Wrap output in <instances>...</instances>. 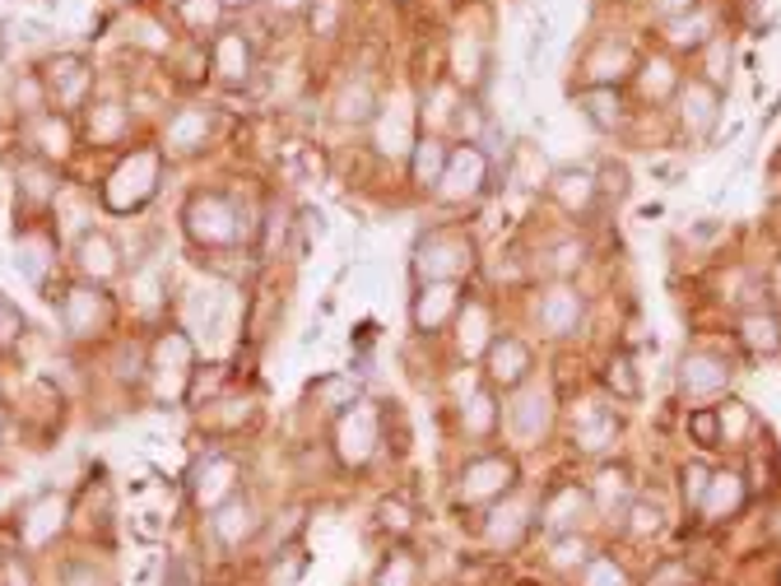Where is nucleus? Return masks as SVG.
I'll use <instances>...</instances> for the list:
<instances>
[{
    "instance_id": "obj_12",
    "label": "nucleus",
    "mask_w": 781,
    "mask_h": 586,
    "mask_svg": "<svg viewBox=\"0 0 781 586\" xmlns=\"http://www.w3.org/2000/svg\"><path fill=\"white\" fill-rule=\"evenodd\" d=\"M186 229L200 237V243H233L237 223H233V205L223 196H196L186 210Z\"/></svg>"
},
{
    "instance_id": "obj_7",
    "label": "nucleus",
    "mask_w": 781,
    "mask_h": 586,
    "mask_svg": "<svg viewBox=\"0 0 781 586\" xmlns=\"http://www.w3.org/2000/svg\"><path fill=\"white\" fill-rule=\"evenodd\" d=\"M154 178H159V154L154 149H135L126 163L112 172V186H108V205L112 210H135L154 196Z\"/></svg>"
},
{
    "instance_id": "obj_49",
    "label": "nucleus",
    "mask_w": 781,
    "mask_h": 586,
    "mask_svg": "<svg viewBox=\"0 0 781 586\" xmlns=\"http://www.w3.org/2000/svg\"><path fill=\"white\" fill-rule=\"evenodd\" d=\"M553 256H559V261H553V270H559V274H568L572 266H582L586 247H582V243H563V247H553Z\"/></svg>"
},
{
    "instance_id": "obj_21",
    "label": "nucleus",
    "mask_w": 781,
    "mask_h": 586,
    "mask_svg": "<svg viewBox=\"0 0 781 586\" xmlns=\"http://www.w3.org/2000/svg\"><path fill=\"white\" fill-rule=\"evenodd\" d=\"M586 508H591V493L577 489V485H559L545 498V526L553 530V536H568V530L582 526Z\"/></svg>"
},
{
    "instance_id": "obj_27",
    "label": "nucleus",
    "mask_w": 781,
    "mask_h": 586,
    "mask_svg": "<svg viewBox=\"0 0 781 586\" xmlns=\"http://www.w3.org/2000/svg\"><path fill=\"white\" fill-rule=\"evenodd\" d=\"M717 42V24H711V14L703 10H688L680 14V20H670V47H680V51H703Z\"/></svg>"
},
{
    "instance_id": "obj_52",
    "label": "nucleus",
    "mask_w": 781,
    "mask_h": 586,
    "mask_svg": "<svg viewBox=\"0 0 781 586\" xmlns=\"http://www.w3.org/2000/svg\"><path fill=\"white\" fill-rule=\"evenodd\" d=\"M270 5L280 10V14H298V10H307V5H312V0H270Z\"/></svg>"
},
{
    "instance_id": "obj_37",
    "label": "nucleus",
    "mask_w": 781,
    "mask_h": 586,
    "mask_svg": "<svg viewBox=\"0 0 781 586\" xmlns=\"http://www.w3.org/2000/svg\"><path fill=\"white\" fill-rule=\"evenodd\" d=\"M80 266L89 270V274H98V280H108V274L117 270L108 237H84V243H80Z\"/></svg>"
},
{
    "instance_id": "obj_43",
    "label": "nucleus",
    "mask_w": 781,
    "mask_h": 586,
    "mask_svg": "<svg viewBox=\"0 0 781 586\" xmlns=\"http://www.w3.org/2000/svg\"><path fill=\"white\" fill-rule=\"evenodd\" d=\"M42 154H71V122L65 117H38Z\"/></svg>"
},
{
    "instance_id": "obj_50",
    "label": "nucleus",
    "mask_w": 781,
    "mask_h": 586,
    "mask_svg": "<svg viewBox=\"0 0 781 586\" xmlns=\"http://www.w3.org/2000/svg\"><path fill=\"white\" fill-rule=\"evenodd\" d=\"M20 331H24V317L14 313V307H10L5 298H0V340H14Z\"/></svg>"
},
{
    "instance_id": "obj_18",
    "label": "nucleus",
    "mask_w": 781,
    "mask_h": 586,
    "mask_svg": "<svg viewBox=\"0 0 781 586\" xmlns=\"http://www.w3.org/2000/svg\"><path fill=\"white\" fill-rule=\"evenodd\" d=\"M89 71H84V61L80 57H57L42 71V84H47V94L61 102V108H80L84 94H89Z\"/></svg>"
},
{
    "instance_id": "obj_19",
    "label": "nucleus",
    "mask_w": 781,
    "mask_h": 586,
    "mask_svg": "<svg viewBox=\"0 0 781 586\" xmlns=\"http://www.w3.org/2000/svg\"><path fill=\"white\" fill-rule=\"evenodd\" d=\"M744 475L740 471H711V485H707V493H703V503H698V512H703V522H725V516H735L740 508H744Z\"/></svg>"
},
{
    "instance_id": "obj_1",
    "label": "nucleus",
    "mask_w": 781,
    "mask_h": 586,
    "mask_svg": "<svg viewBox=\"0 0 781 586\" xmlns=\"http://www.w3.org/2000/svg\"><path fill=\"white\" fill-rule=\"evenodd\" d=\"M475 270V237L465 229H428L414 247V280H461Z\"/></svg>"
},
{
    "instance_id": "obj_20",
    "label": "nucleus",
    "mask_w": 781,
    "mask_h": 586,
    "mask_svg": "<svg viewBox=\"0 0 781 586\" xmlns=\"http://www.w3.org/2000/svg\"><path fill=\"white\" fill-rule=\"evenodd\" d=\"M381 108V94L373 89V80H344V89L335 94V122L340 126H373V117Z\"/></svg>"
},
{
    "instance_id": "obj_4",
    "label": "nucleus",
    "mask_w": 781,
    "mask_h": 586,
    "mask_svg": "<svg viewBox=\"0 0 781 586\" xmlns=\"http://www.w3.org/2000/svg\"><path fill=\"white\" fill-rule=\"evenodd\" d=\"M516 489V461L502 452H479L456 471V503L479 508V503H498Z\"/></svg>"
},
{
    "instance_id": "obj_3",
    "label": "nucleus",
    "mask_w": 781,
    "mask_h": 586,
    "mask_svg": "<svg viewBox=\"0 0 781 586\" xmlns=\"http://www.w3.org/2000/svg\"><path fill=\"white\" fill-rule=\"evenodd\" d=\"M489 149H484L479 141H461V145H451V159L442 168V182H438V192H432V200H442V205H471L479 200L484 192H489Z\"/></svg>"
},
{
    "instance_id": "obj_17",
    "label": "nucleus",
    "mask_w": 781,
    "mask_h": 586,
    "mask_svg": "<svg viewBox=\"0 0 781 586\" xmlns=\"http://www.w3.org/2000/svg\"><path fill=\"white\" fill-rule=\"evenodd\" d=\"M526 530H530V516L521 503H498L489 516H484V526H479V536L489 549H502V554H512V549L526 540Z\"/></svg>"
},
{
    "instance_id": "obj_8",
    "label": "nucleus",
    "mask_w": 781,
    "mask_h": 586,
    "mask_svg": "<svg viewBox=\"0 0 781 586\" xmlns=\"http://www.w3.org/2000/svg\"><path fill=\"white\" fill-rule=\"evenodd\" d=\"M414 141H419V135H414V112L405 108V102H387V98H381V108L373 117V149H377V159L405 163Z\"/></svg>"
},
{
    "instance_id": "obj_11",
    "label": "nucleus",
    "mask_w": 781,
    "mask_h": 586,
    "mask_svg": "<svg viewBox=\"0 0 781 586\" xmlns=\"http://www.w3.org/2000/svg\"><path fill=\"white\" fill-rule=\"evenodd\" d=\"M451 159V145H447V135H432L424 131L419 141H414L410 149V159H405V172H410V186L419 196H432L438 192V182H442V168Z\"/></svg>"
},
{
    "instance_id": "obj_54",
    "label": "nucleus",
    "mask_w": 781,
    "mask_h": 586,
    "mask_svg": "<svg viewBox=\"0 0 781 586\" xmlns=\"http://www.w3.org/2000/svg\"><path fill=\"white\" fill-rule=\"evenodd\" d=\"M772 293H781V266H777V274H772Z\"/></svg>"
},
{
    "instance_id": "obj_30",
    "label": "nucleus",
    "mask_w": 781,
    "mask_h": 586,
    "mask_svg": "<svg viewBox=\"0 0 781 586\" xmlns=\"http://www.w3.org/2000/svg\"><path fill=\"white\" fill-rule=\"evenodd\" d=\"M205 135H210V122H205V112H178L172 117V126H168V145L172 149H182V154H191V149H200L205 145Z\"/></svg>"
},
{
    "instance_id": "obj_33",
    "label": "nucleus",
    "mask_w": 781,
    "mask_h": 586,
    "mask_svg": "<svg viewBox=\"0 0 781 586\" xmlns=\"http://www.w3.org/2000/svg\"><path fill=\"white\" fill-rule=\"evenodd\" d=\"M637 80H642V94H647L651 102H666L670 94H680V75L670 71V61H647L637 71Z\"/></svg>"
},
{
    "instance_id": "obj_29",
    "label": "nucleus",
    "mask_w": 781,
    "mask_h": 586,
    "mask_svg": "<svg viewBox=\"0 0 781 586\" xmlns=\"http://www.w3.org/2000/svg\"><path fill=\"white\" fill-rule=\"evenodd\" d=\"M535 419L549 428V395H545V391H526V395H521V401L512 405V428H516V438H526V442L540 438Z\"/></svg>"
},
{
    "instance_id": "obj_31",
    "label": "nucleus",
    "mask_w": 781,
    "mask_h": 586,
    "mask_svg": "<svg viewBox=\"0 0 781 586\" xmlns=\"http://www.w3.org/2000/svg\"><path fill=\"white\" fill-rule=\"evenodd\" d=\"M102 313H108V303H102V293H94V289H75L71 298H65V317H71V331L75 335H89L84 326H98L102 321Z\"/></svg>"
},
{
    "instance_id": "obj_51",
    "label": "nucleus",
    "mask_w": 781,
    "mask_h": 586,
    "mask_svg": "<svg viewBox=\"0 0 781 586\" xmlns=\"http://www.w3.org/2000/svg\"><path fill=\"white\" fill-rule=\"evenodd\" d=\"M656 10L666 14V20H680V14L688 10H698V0H656Z\"/></svg>"
},
{
    "instance_id": "obj_41",
    "label": "nucleus",
    "mask_w": 781,
    "mask_h": 586,
    "mask_svg": "<svg viewBox=\"0 0 781 586\" xmlns=\"http://www.w3.org/2000/svg\"><path fill=\"white\" fill-rule=\"evenodd\" d=\"M178 10H182V20H186L191 28H196V33H200V28H210V33H215V28H219V20H223V10H229V5H223V0H182Z\"/></svg>"
},
{
    "instance_id": "obj_23",
    "label": "nucleus",
    "mask_w": 781,
    "mask_h": 586,
    "mask_svg": "<svg viewBox=\"0 0 781 586\" xmlns=\"http://www.w3.org/2000/svg\"><path fill=\"white\" fill-rule=\"evenodd\" d=\"M591 503L610 516V522H623V512L633 503V475L623 471V465H605L591 485Z\"/></svg>"
},
{
    "instance_id": "obj_6",
    "label": "nucleus",
    "mask_w": 781,
    "mask_h": 586,
    "mask_svg": "<svg viewBox=\"0 0 781 586\" xmlns=\"http://www.w3.org/2000/svg\"><path fill=\"white\" fill-rule=\"evenodd\" d=\"M680 126L688 141H707L711 131H717L721 122V89L711 80L703 75H693V80H680Z\"/></svg>"
},
{
    "instance_id": "obj_53",
    "label": "nucleus",
    "mask_w": 781,
    "mask_h": 586,
    "mask_svg": "<svg viewBox=\"0 0 781 586\" xmlns=\"http://www.w3.org/2000/svg\"><path fill=\"white\" fill-rule=\"evenodd\" d=\"M229 10H252V5H260V0H223Z\"/></svg>"
},
{
    "instance_id": "obj_16",
    "label": "nucleus",
    "mask_w": 781,
    "mask_h": 586,
    "mask_svg": "<svg viewBox=\"0 0 781 586\" xmlns=\"http://www.w3.org/2000/svg\"><path fill=\"white\" fill-rule=\"evenodd\" d=\"M451 326H456L461 358H484V350H489V340H493V313H489V307L465 293V303H461V313H456V321H451Z\"/></svg>"
},
{
    "instance_id": "obj_42",
    "label": "nucleus",
    "mask_w": 781,
    "mask_h": 586,
    "mask_svg": "<svg viewBox=\"0 0 781 586\" xmlns=\"http://www.w3.org/2000/svg\"><path fill=\"white\" fill-rule=\"evenodd\" d=\"M414 582H419V563L410 554H391L381 563V573L373 577V586H414Z\"/></svg>"
},
{
    "instance_id": "obj_28",
    "label": "nucleus",
    "mask_w": 781,
    "mask_h": 586,
    "mask_svg": "<svg viewBox=\"0 0 781 586\" xmlns=\"http://www.w3.org/2000/svg\"><path fill=\"white\" fill-rule=\"evenodd\" d=\"M461 434L475 438V442L498 434V405H493L489 391H475L471 401H461Z\"/></svg>"
},
{
    "instance_id": "obj_24",
    "label": "nucleus",
    "mask_w": 781,
    "mask_h": 586,
    "mask_svg": "<svg viewBox=\"0 0 781 586\" xmlns=\"http://www.w3.org/2000/svg\"><path fill=\"white\" fill-rule=\"evenodd\" d=\"M215 71L223 84H247L252 80V42L233 28H219L215 38Z\"/></svg>"
},
{
    "instance_id": "obj_48",
    "label": "nucleus",
    "mask_w": 781,
    "mask_h": 586,
    "mask_svg": "<svg viewBox=\"0 0 781 586\" xmlns=\"http://www.w3.org/2000/svg\"><path fill=\"white\" fill-rule=\"evenodd\" d=\"M693 577H688V567L684 563H661L656 573L647 577V586H688Z\"/></svg>"
},
{
    "instance_id": "obj_36",
    "label": "nucleus",
    "mask_w": 781,
    "mask_h": 586,
    "mask_svg": "<svg viewBox=\"0 0 781 586\" xmlns=\"http://www.w3.org/2000/svg\"><path fill=\"white\" fill-rule=\"evenodd\" d=\"M661 526H666L661 508L647 503V498H633V503H629V522H623V530H629L633 540H647V536H656Z\"/></svg>"
},
{
    "instance_id": "obj_46",
    "label": "nucleus",
    "mask_w": 781,
    "mask_h": 586,
    "mask_svg": "<svg viewBox=\"0 0 781 586\" xmlns=\"http://www.w3.org/2000/svg\"><path fill=\"white\" fill-rule=\"evenodd\" d=\"M586 563V540L577 536V530H568V536H559L553 540V567H582Z\"/></svg>"
},
{
    "instance_id": "obj_5",
    "label": "nucleus",
    "mask_w": 781,
    "mask_h": 586,
    "mask_svg": "<svg viewBox=\"0 0 781 586\" xmlns=\"http://www.w3.org/2000/svg\"><path fill=\"white\" fill-rule=\"evenodd\" d=\"M461 303H465L461 280H432V284H419V293H414V303H410L414 331H419V335H442L447 326L456 321Z\"/></svg>"
},
{
    "instance_id": "obj_39",
    "label": "nucleus",
    "mask_w": 781,
    "mask_h": 586,
    "mask_svg": "<svg viewBox=\"0 0 781 586\" xmlns=\"http://www.w3.org/2000/svg\"><path fill=\"white\" fill-rule=\"evenodd\" d=\"M377 526L387 530V536H410V530H414L410 503H401V498H381V503H377Z\"/></svg>"
},
{
    "instance_id": "obj_47",
    "label": "nucleus",
    "mask_w": 781,
    "mask_h": 586,
    "mask_svg": "<svg viewBox=\"0 0 781 586\" xmlns=\"http://www.w3.org/2000/svg\"><path fill=\"white\" fill-rule=\"evenodd\" d=\"M596 192L623 200V196H629V168H623V163H610V168H605V182H596Z\"/></svg>"
},
{
    "instance_id": "obj_13",
    "label": "nucleus",
    "mask_w": 781,
    "mask_h": 586,
    "mask_svg": "<svg viewBox=\"0 0 781 586\" xmlns=\"http://www.w3.org/2000/svg\"><path fill=\"white\" fill-rule=\"evenodd\" d=\"M447 71H451V80H456L465 94L479 89L484 75H489V47H484L479 33H456V38H451Z\"/></svg>"
},
{
    "instance_id": "obj_10",
    "label": "nucleus",
    "mask_w": 781,
    "mask_h": 586,
    "mask_svg": "<svg viewBox=\"0 0 781 586\" xmlns=\"http://www.w3.org/2000/svg\"><path fill=\"white\" fill-rule=\"evenodd\" d=\"M731 377H735V368L725 364L717 350H693L680 364V391L688 401H707V395H721L731 387Z\"/></svg>"
},
{
    "instance_id": "obj_22",
    "label": "nucleus",
    "mask_w": 781,
    "mask_h": 586,
    "mask_svg": "<svg viewBox=\"0 0 781 586\" xmlns=\"http://www.w3.org/2000/svg\"><path fill=\"white\" fill-rule=\"evenodd\" d=\"M740 344L749 354H781V317L772 307H749V313H740Z\"/></svg>"
},
{
    "instance_id": "obj_9",
    "label": "nucleus",
    "mask_w": 781,
    "mask_h": 586,
    "mask_svg": "<svg viewBox=\"0 0 781 586\" xmlns=\"http://www.w3.org/2000/svg\"><path fill=\"white\" fill-rule=\"evenodd\" d=\"M535 358H530V344L516 340V335H493L489 350H484V377H489V387H502L512 391L530 377Z\"/></svg>"
},
{
    "instance_id": "obj_35",
    "label": "nucleus",
    "mask_w": 781,
    "mask_h": 586,
    "mask_svg": "<svg viewBox=\"0 0 781 586\" xmlns=\"http://www.w3.org/2000/svg\"><path fill=\"white\" fill-rule=\"evenodd\" d=\"M605 387H610L619 401H637L642 382H637V368H633L629 354H614V358H610V368H605Z\"/></svg>"
},
{
    "instance_id": "obj_44",
    "label": "nucleus",
    "mask_w": 781,
    "mask_h": 586,
    "mask_svg": "<svg viewBox=\"0 0 781 586\" xmlns=\"http://www.w3.org/2000/svg\"><path fill=\"white\" fill-rule=\"evenodd\" d=\"M707 485H711V471H707L703 461H688L684 471H680V493H684V503H688V508H698V503H703Z\"/></svg>"
},
{
    "instance_id": "obj_15",
    "label": "nucleus",
    "mask_w": 781,
    "mask_h": 586,
    "mask_svg": "<svg viewBox=\"0 0 781 586\" xmlns=\"http://www.w3.org/2000/svg\"><path fill=\"white\" fill-rule=\"evenodd\" d=\"M582 71H586V89H619V84L633 75V51L623 42H600L591 57L582 61Z\"/></svg>"
},
{
    "instance_id": "obj_32",
    "label": "nucleus",
    "mask_w": 781,
    "mask_h": 586,
    "mask_svg": "<svg viewBox=\"0 0 781 586\" xmlns=\"http://www.w3.org/2000/svg\"><path fill=\"white\" fill-rule=\"evenodd\" d=\"M215 530L223 536V545H242L256 530V512H252V503H229L219 516H215Z\"/></svg>"
},
{
    "instance_id": "obj_14",
    "label": "nucleus",
    "mask_w": 781,
    "mask_h": 586,
    "mask_svg": "<svg viewBox=\"0 0 781 586\" xmlns=\"http://www.w3.org/2000/svg\"><path fill=\"white\" fill-rule=\"evenodd\" d=\"M582 313H586V303H582V293L577 289H549L540 307H535V321L545 326V335L553 340H563V335H577V326H582Z\"/></svg>"
},
{
    "instance_id": "obj_2",
    "label": "nucleus",
    "mask_w": 781,
    "mask_h": 586,
    "mask_svg": "<svg viewBox=\"0 0 781 586\" xmlns=\"http://www.w3.org/2000/svg\"><path fill=\"white\" fill-rule=\"evenodd\" d=\"M381 434H387V415L377 401H354L344 415L335 419V456L350 471H363L377 452H381Z\"/></svg>"
},
{
    "instance_id": "obj_40",
    "label": "nucleus",
    "mask_w": 781,
    "mask_h": 586,
    "mask_svg": "<svg viewBox=\"0 0 781 586\" xmlns=\"http://www.w3.org/2000/svg\"><path fill=\"white\" fill-rule=\"evenodd\" d=\"M717 424H721V442H740L754 428V415L740 401H725V405H717Z\"/></svg>"
},
{
    "instance_id": "obj_34",
    "label": "nucleus",
    "mask_w": 781,
    "mask_h": 586,
    "mask_svg": "<svg viewBox=\"0 0 781 586\" xmlns=\"http://www.w3.org/2000/svg\"><path fill=\"white\" fill-rule=\"evenodd\" d=\"M614 438H619L614 415H586L582 428H577V447H582V452H605Z\"/></svg>"
},
{
    "instance_id": "obj_38",
    "label": "nucleus",
    "mask_w": 781,
    "mask_h": 586,
    "mask_svg": "<svg viewBox=\"0 0 781 586\" xmlns=\"http://www.w3.org/2000/svg\"><path fill=\"white\" fill-rule=\"evenodd\" d=\"M582 586H629V573H623V563H614L610 554H600V559L582 563Z\"/></svg>"
},
{
    "instance_id": "obj_25",
    "label": "nucleus",
    "mask_w": 781,
    "mask_h": 586,
    "mask_svg": "<svg viewBox=\"0 0 781 586\" xmlns=\"http://www.w3.org/2000/svg\"><path fill=\"white\" fill-rule=\"evenodd\" d=\"M549 192H553V200L563 205L568 215H586L596 205V178L586 168H563V172H553V182H549Z\"/></svg>"
},
{
    "instance_id": "obj_55",
    "label": "nucleus",
    "mask_w": 781,
    "mask_h": 586,
    "mask_svg": "<svg viewBox=\"0 0 781 586\" xmlns=\"http://www.w3.org/2000/svg\"><path fill=\"white\" fill-rule=\"evenodd\" d=\"M172 5H182V0H172Z\"/></svg>"
},
{
    "instance_id": "obj_45",
    "label": "nucleus",
    "mask_w": 781,
    "mask_h": 586,
    "mask_svg": "<svg viewBox=\"0 0 781 586\" xmlns=\"http://www.w3.org/2000/svg\"><path fill=\"white\" fill-rule=\"evenodd\" d=\"M688 434H693V442L698 447H721V424H717V410H693L688 415Z\"/></svg>"
},
{
    "instance_id": "obj_26",
    "label": "nucleus",
    "mask_w": 781,
    "mask_h": 586,
    "mask_svg": "<svg viewBox=\"0 0 781 586\" xmlns=\"http://www.w3.org/2000/svg\"><path fill=\"white\" fill-rule=\"evenodd\" d=\"M577 102H582L586 122L600 126V131H614V126L629 122V108H623V94L619 89H582Z\"/></svg>"
}]
</instances>
